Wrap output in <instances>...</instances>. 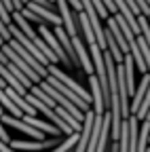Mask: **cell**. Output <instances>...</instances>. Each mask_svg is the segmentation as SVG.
<instances>
[{
  "label": "cell",
  "mask_w": 150,
  "mask_h": 152,
  "mask_svg": "<svg viewBox=\"0 0 150 152\" xmlns=\"http://www.w3.org/2000/svg\"><path fill=\"white\" fill-rule=\"evenodd\" d=\"M38 34L45 38V42L53 49V53L59 57V64H64V66H66V68H70V70H74V64H72V59L68 57L66 49L61 47L59 38L55 36V32H51V30H49V26H47V23H40V26H38Z\"/></svg>",
  "instance_id": "obj_1"
},
{
  "label": "cell",
  "mask_w": 150,
  "mask_h": 152,
  "mask_svg": "<svg viewBox=\"0 0 150 152\" xmlns=\"http://www.w3.org/2000/svg\"><path fill=\"white\" fill-rule=\"evenodd\" d=\"M0 118H2V125H4V127H13V129H19V131L28 133V135H30L34 142H45V140H47L42 131L34 129V127L28 125L23 118H15V116H11V114H7L4 110H2V114H0Z\"/></svg>",
  "instance_id": "obj_2"
},
{
  "label": "cell",
  "mask_w": 150,
  "mask_h": 152,
  "mask_svg": "<svg viewBox=\"0 0 150 152\" xmlns=\"http://www.w3.org/2000/svg\"><path fill=\"white\" fill-rule=\"evenodd\" d=\"M2 55H7L9 59H11V61H13L17 68H19V70H21V72L28 76V78H30L32 83H38V80L42 83V76H40L38 72H36V70H34L30 64H26V59H21V55L17 53V51H15L11 45H2Z\"/></svg>",
  "instance_id": "obj_3"
},
{
  "label": "cell",
  "mask_w": 150,
  "mask_h": 152,
  "mask_svg": "<svg viewBox=\"0 0 150 152\" xmlns=\"http://www.w3.org/2000/svg\"><path fill=\"white\" fill-rule=\"evenodd\" d=\"M49 74H51V76H55L57 80H61V83H64L66 87H70L74 93H78V97H83L87 104H91V106H93V95H89V93L78 85V80H76V78H70L68 74H64V72L57 68V64H51V66H49Z\"/></svg>",
  "instance_id": "obj_4"
},
{
  "label": "cell",
  "mask_w": 150,
  "mask_h": 152,
  "mask_svg": "<svg viewBox=\"0 0 150 152\" xmlns=\"http://www.w3.org/2000/svg\"><path fill=\"white\" fill-rule=\"evenodd\" d=\"M57 9H59V15L64 19V28L66 32L70 34V38H76L80 30H76V23H78V13L72 11L68 0H57Z\"/></svg>",
  "instance_id": "obj_5"
},
{
  "label": "cell",
  "mask_w": 150,
  "mask_h": 152,
  "mask_svg": "<svg viewBox=\"0 0 150 152\" xmlns=\"http://www.w3.org/2000/svg\"><path fill=\"white\" fill-rule=\"evenodd\" d=\"M47 83H49L51 87H55V89H57V91H59L61 95H66V97H68V99H70V102H72L74 106H78V108H80V110H83L85 114H87V112L91 110V104H87V102H85L83 97H78V93H74V91H72L70 87H66V85H64L61 80H57V78H55V76H51V74H49Z\"/></svg>",
  "instance_id": "obj_6"
},
{
  "label": "cell",
  "mask_w": 150,
  "mask_h": 152,
  "mask_svg": "<svg viewBox=\"0 0 150 152\" xmlns=\"http://www.w3.org/2000/svg\"><path fill=\"white\" fill-rule=\"evenodd\" d=\"M89 87H91V95H93V112H95V116H104L106 110H108V106H106V97H104L100 78H97L95 74L89 76Z\"/></svg>",
  "instance_id": "obj_7"
},
{
  "label": "cell",
  "mask_w": 150,
  "mask_h": 152,
  "mask_svg": "<svg viewBox=\"0 0 150 152\" xmlns=\"http://www.w3.org/2000/svg\"><path fill=\"white\" fill-rule=\"evenodd\" d=\"M11 146L19 152H36V150H47V148H57L59 146V137H49L45 142H23V140H17L11 142Z\"/></svg>",
  "instance_id": "obj_8"
},
{
  "label": "cell",
  "mask_w": 150,
  "mask_h": 152,
  "mask_svg": "<svg viewBox=\"0 0 150 152\" xmlns=\"http://www.w3.org/2000/svg\"><path fill=\"white\" fill-rule=\"evenodd\" d=\"M93 123H95V112L91 108L87 112V116H85L83 131H80V142H78V146H76L74 152H87L89 150V144H91V137H93Z\"/></svg>",
  "instance_id": "obj_9"
},
{
  "label": "cell",
  "mask_w": 150,
  "mask_h": 152,
  "mask_svg": "<svg viewBox=\"0 0 150 152\" xmlns=\"http://www.w3.org/2000/svg\"><path fill=\"white\" fill-rule=\"evenodd\" d=\"M28 9H30V11H34V13L38 15L45 23H53L55 28H57V26H64L61 15H59V13H55V11H51V9H45V7H40V4H36V2H30V4H28Z\"/></svg>",
  "instance_id": "obj_10"
},
{
  "label": "cell",
  "mask_w": 150,
  "mask_h": 152,
  "mask_svg": "<svg viewBox=\"0 0 150 152\" xmlns=\"http://www.w3.org/2000/svg\"><path fill=\"white\" fill-rule=\"evenodd\" d=\"M23 121H26L28 125H32L34 129H38V131H42V133H49L51 137H61V135H64V131H61L59 127H55V125H51V123H45V121H38L36 116H23Z\"/></svg>",
  "instance_id": "obj_11"
},
{
  "label": "cell",
  "mask_w": 150,
  "mask_h": 152,
  "mask_svg": "<svg viewBox=\"0 0 150 152\" xmlns=\"http://www.w3.org/2000/svg\"><path fill=\"white\" fill-rule=\"evenodd\" d=\"M148 89H150V74H144L140 85H138V91L133 95V99H131V112H133V114H138V110H140V106H142V102L146 97Z\"/></svg>",
  "instance_id": "obj_12"
},
{
  "label": "cell",
  "mask_w": 150,
  "mask_h": 152,
  "mask_svg": "<svg viewBox=\"0 0 150 152\" xmlns=\"http://www.w3.org/2000/svg\"><path fill=\"white\" fill-rule=\"evenodd\" d=\"M0 61H2V66H4V68H7V70H9V72H11L13 76H15V78H17V80H21V83H23V87H26L28 91H32V87H34V83H32V80L28 78V76H26V74H23V72H21L19 68H17V66H15V64H13L11 59H9V57H7V55H0Z\"/></svg>",
  "instance_id": "obj_13"
},
{
  "label": "cell",
  "mask_w": 150,
  "mask_h": 152,
  "mask_svg": "<svg viewBox=\"0 0 150 152\" xmlns=\"http://www.w3.org/2000/svg\"><path fill=\"white\" fill-rule=\"evenodd\" d=\"M106 26L110 28V32H112V34H114V38H116V42H119V47H121V51H123L125 55H131V49H129V42H127V38H125V34H123V30L119 28V23H116V19H114V17H110Z\"/></svg>",
  "instance_id": "obj_14"
},
{
  "label": "cell",
  "mask_w": 150,
  "mask_h": 152,
  "mask_svg": "<svg viewBox=\"0 0 150 152\" xmlns=\"http://www.w3.org/2000/svg\"><path fill=\"white\" fill-rule=\"evenodd\" d=\"M129 127H131V135H129V152H140V118L131 116L129 118Z\"/></svg>",
  "instance_id": "obj_15"
},
{
  "label": "cell",
  "mask_w": 150,
  "mask_h": 152,
  "mask_svg": "<svg viewBox=\"0 0 150 152\" xmlns=\"http://www.w3.org/2000/svg\"><path fill=\"white\" fill-rule=\"evenodd\" d=\"M0 74H2V80H4V83H7V85H9L13 91H17L19 95H23V97L30 93V91L23 87V83H21V80H17V78H15V76H13V74H11V72H9L4 66H0Z\"/></svg>",
  "instance_id": "obj_16"
},
{
  "label": "cell",
  "mask_w": 150,
  "mask_h": 152,
  "mask_svg": "<svg viewBox=\"0 0 150 152\" xmlns=\"http://www.w3.org/2000/svg\"><path fill=\"white\" fill-rule=\"evenodd\" d=\"M0 102H2V108H4V112L9 110V114H13L15 118H23V116H26V114H23V110H21L19 106H17V104H15V102L9 97V95H7L4 91L0 93Z\"/></svg>",
  "instance_id": "obj_17"
},
{
  "label": "cell",
  "mask_w": 150,
  "mask_h": 152,
  "mask_svg": "<svg viewBox=\"0 0 150 152\" xmlns=\"http://www.w3.org/2000/svg\"><path fill=\"white\" fill-rule=\"evenodd\" d=\"M78 142H80V133H72V135H68L57 148H53L51 152H74L76 146H78Z\"/></svg>",
  "instance_id": "obj_18"
},
{
  "label": "cell",
  "mask_w": 150,
  "mask_h": 152,
  "mask_svg": "<svg viewBox=\"0 0 150 152\" xmlns=\"http://www.w3.org/2000/svg\"><path fill=\"white\" fill-rule=\"evenodd\" d=\"M129 135H131V127H129V121H123V127H121V152H129Z\"/></svg>",
  "instance_id": "obj_19"
},
{
  "label": "cell",
  "mask_w": 150,
  "mask_h": 152,
  "mask_svg": "<svg viewBox=\"0 0 150 152\" xmlns=\"http://www.w3.org/2000/svg\"><path fill=\"white\" fill-rule=\"evenodd\" d=\"M148 112H150V89H148V93H146V97H144V102H142V106H140V110H138L135 116L144 123L146 116H148Z\"/></svg>",
  "instance_id": "obj_20"
},
{
  "label": "cell",
  "mask_w": 150,
  "mask_h": 152,
  "mask_svg": "<svg viewBox=\"0 0 150 152\" xmlns=\"http://www.w3.org/2000/svg\"><path fill=\"white\" fill-rule=\"evenodd\" d=\"M138 45L144 53V59H146V66H148V74H150V45L146 42V38L144 36H138Z\"/></svg>",
  "instance_id": "obj_21"
},
{
  "label": "cell",
  "mask_w": 150,
  "mask_h": 152,
  "mask_svg": "<svg viewBox=\"0 0 150 152\" xmlns=\"http://www.w3.org/2000/svg\"><path fill=\"white\" fill-rule=\"evenodd\" d=\"M140 28H142V36L146 38V42L150 45V19L146 15H140Z\"/></svg>",
  "instance_id": "obj_22"
},
{
  "label": "cell",
  "mask_w": 150,
  "mask_h": 152,
  "mask_svg": "<svg viewBox=\"0 0 150 152\" xmlns=\"http://www.w3.org/2000/svg\"><path fill=\"white\" fill-rule=\"evenodd\" d=\"M21 15H23V17H26V19H28V21H36V23H38V26H40V23H45V21H42V19H40V17H38V15H36V13H34V11H30V9H28V7H26V9H23V11H21Z\"/></svg>",
  "instance_id": "obj_23"
},
{
  "label": "cell",
  "mask_w": 150,
  "mask_h": 152,
  "mask_svg": "<svg viewBox=\"0 0 150 152\" xmlns=\"http://www.w3.org/2000/svg\"><path fill=\"white\" fill-rule=\"evenodd\" d=\"M0 36H2V45H9L13 40V32L9 26H0Z\"/></svg>",
  "instance_id": "obj_24"
},
{
  "label": "cell",
  "mask_w": 150,
  "mask_h": 152,
  "mask_svg": "<svg viewBox=\"0 0 150 152\" xmlns=\"http://www.w3.org/2000/svg\"><path fill=\"white\" fill-rule=\"evenodd\" d=\"M0 19H2V26H13L11 23V19H13V15L2 7V4H0Z\"/></svg>",
  "instance_id": "obj_25"
},
{
  "label": "cell",
  "mask_w": 150,
  "mask_h": 152,
  "mask_svg": "<svg viewBox=\"0 0 150 152\" xmlns=\"http://www.w3.org/2000/svg\"><path fill=\"white\" fill-rule=\"evenodd\" d=\"M30 2H36V4H40V7H45V9H51V11H55V13H59V9H55V4L51 2V0H30Z\"/></svg>",
  "instance_id": "obj_26"
},
{
  "label": "cell",
  "mask_w": 150,
  "mask_h": 152,
  "mask_svg": "<svg viewBox=\"0 0 150 152\" xmlns=\"http://www.w3.org/2000/svg\"><path fill=\"white\" fill-rule=\"evenodd\" d=\"M135 2H138V7L142 9V15L150 17V7H148V2H146V0H135Z\"/></svg>",
  "instance_id": "obj_27"
},
{
  "label": "cell",
  "mask_w": 150,
  "mask_h": 152,
  "mask_svg": "<svg viewBox=\"0 0 150 152\" xmlns=\"http://www.w3.org/2000/svg\"><path fill=\"white\" fill-rule=\"evenodd\" d=\"M68 2H70V7L76 11V13H83V11H85V9H83V0H68Z\"/></svg>",
  "instance_id": "obj_28"
},
{
  "label": "cell",
  "mask_w": 150,
  "mask_h": 152,
  "mask_svg": "<svg viewBox=\"0 0 150 152\" xmlns=\"http://www.w3.org/2000/svg\"><path fill=\"white\" fill-rule=\"evenodd\" d=\"M0 4H2L9 13H15V4H13V0H0Z\"/></svg>",
  "instance_id": "obj_29"
},
{
  "label": "cell",
  "mask_w": 150,
  "mask_h": 152,
  "mask_svg": "<svg viewBox=\"0 0 150 152\" xmlns=\"http://www.w3.org/2000/svg\"><path fill=\"white\" fill-rule=\"evenodd\" d=\"M0 140H2V144H7L9 146V131H7V127L2 125V129H0Z\"/></svg>",
  "instance_id": "obj_30"
},
{
  "label": "cell",
  "mask_w": 150,
  "mask_h": 152,
  "mask_svg": "<svg viewBox=\"0 0 150 152\" xmlns=\"http://www.w3.org/2000/svg\"><path fill=\"white\" fill-rule=\"evenodd\" d=\"M0 152H19V150H15V148H9L7 144H2V146H0Z\"/></svg>",
  "instance_id": "obj_31"
},
{
  "label": "cell",
  "mask_w": 150,
  "mask_h": 152,
  "mask_svg": "<svg viewBox=\"0 0 150 152\" xmlns=\"http://www.w3.org/2000/svg\"><path fill=\"white\" fill-rule=\"evenodd\" d=\"M21 2H23V4H30V0H21Z\"/></svg>",
  "instance_id": "obj_32"
},
{
  "label": "cell",
  "mask_w": 150,
  "mask_h": 152,
  "mask_svg": "<svg viewBox=\"0 0 150 152\" xmlns=\"http://www.w3.org/2000/svg\"><path fill=\"white\" fill-rule=\"evenodd\" d=\"M146 121H150V112H148V116H146Z\"/></svg>",
  "instance_id": "obj_33"
},
{
  "label": "cell",
  "mask_w": 150,
  "mask_h": 152,
  "mask_svg": "<svg viewBox=\"0 0 150 152\" xmlns=\"http://www.w3.org/2000/svg\"><path fill=\"white\" fill-rule=\"evenodd\" d=\"M148 19H150V17H148Z\"/></svg>",
  "instance_id": "obj_34"
}]
</instances>
